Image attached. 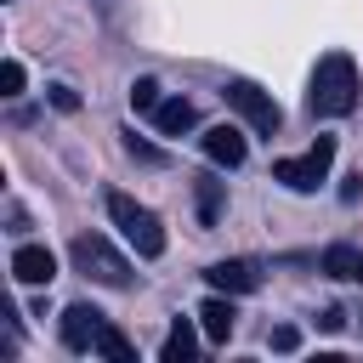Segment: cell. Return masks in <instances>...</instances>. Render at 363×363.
Instances as JSON below:
<instances>
[{"instance_id":"10","label":"cell","mask_w":363,"mask_h":363,"mask_svg":"<svg viewBox=\"0 0 363 363\" xmlns=\"http://www.w3.org/2000/svg\"><path fill=\"white\" fill-rule=\"evenodd\" d=\"M233 323H238V312H233V301L216 289V295L199 306V329H204L210 340H227V335H233Z\"/></svg>"},{"instance_id":"9","label":"cell","mask_w":363,"mask_h":363,"mask_svg":"<svg viewBox=\"0 0 363 363\" xmlns=\"http://www.w3.org/2000/svg\"><path fill=\"white\" fill-rule=\"evenodd\" d=\"M204 159L221 164V170H238V164H244V130H233V125L204 130Z\"/></svg>"},{"instance_id":"11","label":"cell","mask_w":363,"mask_h":363,"mask_svg":"<svg viewBox=\"0 0 363 363\" xmlns=\"http://www.w3.org/2000/svg\"><path fill=\"white\" fill-rule=\"evenodd\" d=\"M193 102L187 96H170V102H159L153 108V125H159V136H182V130H193Z\"/></svg>"},{"instance_id":"8","label":"cell","mask_w":363,"mask_h":363,"mask_svg":"<svg viewBox=\"0 0 363 363\" xmlns=\"http://www.w3.org/2000/svg\"><path fill=\"white\" fill-rule=\"evenodd\" d=\"M11 278L17 284H51L57 278V255L45 244H17L11 250Z\"/></svg>"},{"instance_id":"3","label":"cell","mask_w":363,"mask_h":363,"mask_svg":"<svg viewBox=\"0 0 363 363\" xmlns=\"http://www.w3.org/2000/svg\"><path fill=\"white\" fill-rule=\"evenodd\" d=\"M68 255H74V267H79L85 278H96V284H108V289H125V284H130V261H125L102 233H79V238L68 244Z\"/></svg>"},{"instance_id":"12","label":"cell","mask_w":363,"mask_h":363,"mask_svg":"<svg viewBox=\"0 0 363 363\" xmlns=\"http://www.w3.org/2000/svg\"><path fill=\"white\" fill-rule=\"evenodd\" d=\"M193 352H199V335H193V323H187V318H176V323H170V335H164V346H159V357H164V363H187Z\"/></svg>"},{"instance_id":"21","label":"cell","mask_w":363,"mask_h":363,"mask_svg":"<svg viewBox=\"0 0 363 363\" xmlns=\"http://www.w3.org/2000/svg\"><path fill=\"white\" fill-rule=\"evenodd\" d=\"M357 193H363V176H346V182H340V199H346V204H352V199H357Z\"/></svg>"},{"instance_id":"17","label":"cell","mask_w":363,"mask_h":363,"mask_svg":"<svg viewBox=\"0 0 363 363\" xmlns=\"http://www.w3.org/2000/svg\"><path fill=\"white\" fill-rule=\"evenodd\" d=\"M125 153H130V159H142V164H164V153H159L153 142H142L136 130H125Z\"/></svg>"},{"instance_id":"4","label":"cell","mask_w":363,"mask_h":363,"mask_svg":"<svg viewBox=\"0 0 363 363\" xmlns=\"http://www.w3.org/2000/svg\"><path fill=\"white\" fill-rule=\"evenodd\" d=\"M221 96H227V108L255 130V136H278V125H284V113H278V102L255 85V79H227L221 85Z\"/></svg>"},{"instance_id":"7","label":"cell","mask_w":363,"mask_h":363,"mask_svg":"<svg viewBox=\"0 0 363 363\" xmlns=\"http://www.w3.org/2000/svg\"><path fill=\"white\" fill-rule=\"evenodd\" d=\"M204 278H210V289H221V295H250V289H261V267L244 261V255L204 267Z\"/></svg>"},{"instance_id":"13","label":"cell","mask_w":363,"mask_h":363,"mask_svg":"<svg viewBox=\"0 0 363 363\" xmlns=\"http://www.w3.org/2000/svg\"><path fill=\"white\" fill-rule=\"evenodd\" d=\"M318 267H323L329 278H357V250H352V244H329Z\"/></svg>"},{"instance_id":"20","label":"cell","mask_w":363,"mask_h":363,"mask_svg":"<svg viewBox=\"0 0 363 363\" xmlns=\"http://www.w3.org/2000/svg\"><path fill=\"white\" fill-rule=\"evenodd\" d=\"M295 346H301V335H295L289 323H278V329H272V352H295Z\"/></svg>"},{"instance_id":"22","label":"cell","mask_w":363,"mask_h":363,"mask_svg":"<svg viewBox=\"0 0 363 363\" xmlns=\"http://www.w3.org/2000/svg\"><path fill=\"white\" fill-rule=\"evenodd\" d=\"M357 284H363V250H357Z\"/></svg>"},{"instance_id":"6","label":"cell","mask_w":363,"mask_h":363,"mask_svg":"<svg viewBox=\"0 0 363 363\" xmlns=\"http://www.w3.org/2000/svg\"><path fill=\"white\" fill-rule=\"evenodd\" d=\"M102 312L96 306H85V301H74L68 312H62V346L68 352H96V335H102Z\"/></svg>"},{"instance_id":"5","label":"cell","mask_w":363,"mask_h":363,"mask_svg":"<svg viewBox=\"0 0 363 363\" xmlns=\"http://www.w3.org/2000/svg\"><path fill=\"white\" fill-rule=\"evenodd\" d=\"M329 164H335V136H318L301 159H272V182H284V187H295V193H312V187L329 176Z\"/></svg>"},{"instance_id":"18","label":"cell","mask_w":363,"mask_h":363,"mask_svg":"<svg viewBox=\"0 0 363 363\" xmlns=\"http://www.w3.org/2000/svg\"><path fill=\"white\" fill-rule=\"evenodd\" d=\"M17 91H23V62L6 57V62H0V96H17Z\"/></svg>"},{"instance_id":"16","label":"cell","mask_w":363,"mask_h":363,"mask_svg":"<svg viewBox=\"0 0 363 363\" xmlns=\"http://www.w3.org/2000/svg\"><path fill=\"white\" fill-rule=\"evenodd\" d=\"M159 102H164V96H159V79H147V74H142V79L130 85V108H136V113H153Z\"/></svg>"},{"instance_id":"2","label":"cell","mask_w":363,"mask_h":363,"mask_svg":"<svg viewBox=\"0 0 363 363\" xmlns=\"http://www.w3.org/2000/svg\"><path fill=\"white\" fill-rule=\"evenodd\" d=\"M108 216H113V227L130 238V250H136L142 261L164 255V227H159V216H153L147 204H136L130 193H108Z\"/></svg>"},{"instance_id":"15","label":"cell","mask_w":363,"mask_h":363,"mask_svg":"<svg viewBox=\"0 0 363 363\" xmlns=\"http://www.w3.org/2000/svg\"><path fill=\"white\" fill-rule=\"evenodd\" d=\"M96 352H102V357H113V363H130V357H136V352H130V340H125L113 323H102V335H96Z\"/></svg>"},{"instance_id":"19","label":"cell","mask_w":363,"mask_h":363,"mask_svg":"<svg viewBox=\"0 0 363 363\" xmlns=\"http://www.w3.org/2000/svg\"><path fill=\"white\" fill-rule=\"evenodd\" d=\"M51 108L57 113H79V91L74 85H51Z\"/></svg>"},{"instance_id":"14","label":"cell","mask_w":363,"mask_h":363,"mask_svg":"<svg viewBox=\"0 0 363 363\" xmlns=\"http://www.w3.org/2000/svg\"><path fill=\"white\" fill-rule=\"evenodd\" d=\"M193 187H199V221L210 227V221L221 216V182H216V176H199Z\"/></svg>"},{"instance_id":"1","label":"cell","mask_w":363,"mask_h":363,"mask_svg":"<svg viewBox=\"0 0 363 363\" xmlns=\"http://www.w3.org/2000/svg\"><path fill=\"white\" fill-rule=\"evenodd\" d=\"M306 108L318 119H340L357 108V62L346 51H323L318 68H312V85H306Z\"/></svg>"}]
</instances>
